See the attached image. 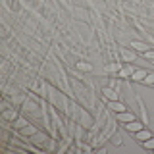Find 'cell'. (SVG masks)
I'll list each match as a JSON object with an SVG mask.
<instances>
[{
  "instance_id": "cell-2",
  "label": "cell",
  "mask_w": 154,
  "mask_h": 154,
  "mask_svg": "<svg viewBox=\"0 0 154 154\" xmlns=\"http://www.w3.org/2000/svg\"><path fill=\"white\" fill-rule=\"evenodd\" d=\"M118 119H119V122H123V123H129V122H133V119H135V116L129 114V112H119L118 114Z\"/></svg>"
},
{
  "instance_id": "cell-6",
  "label": "cell",
  "mask_w": 154,
  "mask_h": 154,
  "mask_svg": "<svg viewBox=\"0 0 154 154\" xmlns=\"http://www.w3.org/2000/svg\"><path fill=\"white\" fill-rule=\"evenodd\" d=\"M104 96H106V98H110V100H118V94H116L112 89H104Z\"/></svg>"
},
{
  "instance_id": "cell-3",
  "label": "cell",
  "mask_w": 154,
  "mask_h": 154,
  "mask_svg": "<svg viewBox=\"0 0 154 154\" xmlns=\"http://www.w3.org/2000/svg\"><path fill=\"white\" fill-rule=\"evenodd\" d=\"M125 127H127L129 131L137 133V131H141V129H143V123H139V122H135V119H133V122H129L127 125H125Z\"/></svg>"
},
{
  "instance_id": "cell-12",
  "label": "cell",
  "mask_w": 154,
  "mask_h": 154,
  "mask_svg": "<svg viewBox=\"0 0 154 154\" xmlns=\"http://www.w3.org/2000/svg\"><path fill=\"white\" fill-rule=\"evenodd\" d=\"M146 58H154V52L152 50H146Z\"/></svg>"
},
{
  "instance_id": "cell-7",
  "label": "cell",
  "mask_w": 154,
  "mask_h": 154,
  "mask_svg": "<svg viewBox=\"0 0 154 154\" xmlns=\"http://www.w3.org/2000/svg\"><path fill=\"white\" fill-rule=\"evenodd\" d=\"M131 46L135 48V50H144V52H146V45H144V42H133Z\"/></svg>"
},
{
  "instance_id": "cell-1",
  "label": "cell",
  "mask_w": 154,
  "mask_h": 154,
  "mask_svg": "<svg viewBox=\"0 0 154 154\" xmlns=\"http://www.w3.org/2000/svg\"><path fill=\"white\" fill-rule=\"evenodd\" d=\"M148 73L144 69H133V73H131V79L133 81H144V77H146Z\"/></svg>"
},
{
  "instance_id": "cell-11",
  "label": "cell",
  "mask_w": 154,
  "mask_h": 154,
  "mask_svg": "<svg viewBox=\"0 0 154 154\" xmlns=\"http://www.w3.org/2000/svg\"><path fill=\"white\" fill-rule=\"evenodd\" d=\"M77 67H79V69H91L89 64H77Z\"/></svg>"
},
{
  "instance_id": "cell-8",
  "label": "cell",
  "mask_w": 154,
  "mask_h": 154,
  "mask_svg": "<svg viewBox=\"0 0 154 154\" xmlns=\"http://www.w3.org/2000/svg\"><path fill=\"white\" fill-rule=\"evenodd\" d=\"M144 83H146V85H154V73H148L146 77H144Z\"/></svg>"
},
{
  "instance_id": "cell-10",
  "label": "cell",
  "mask_w": 154,
  "mask_h": 154,
  "mask_svg": "<svg viewBox=\"0 0 154 154\" xmlns=\"http://www.w3.org/2000/svg\"><path fill=\"white\" fill-rule=\"evenodd\" d=\"M131 73H133L131 67H125V69H122V77H123V75H131Z\"/></svg>"
},
{
  "instance_id": "cell-4",
  "label": "cell",
  "mask_w": 154,
  "mask_h": 154,
  "mask_svg": "<svg viewBox=\"0 0 154 154\" xmlns=\"http://www.w3.org/2000/svg\"><path fill=\"white\" fill-rule=\"evenodd\" d=\"M152 137V135H150V131H146V129H141V131H137V139H139V141H146V139H150Z\"/></svg>"
},
{
  "instance_id": "cell-9",
  "label": "cell",
  "mask_w": 154,
  "mask_h": 154,
  "mask_svg": "<svg viewBox=\"0 0 154 154\" xmlns=\"http://www.w3.org/2000/svg\"><path fill=\"white\" fill-rule=\"evenodd\" d=\"M144 146H146V148H154V137L146 139V141H144Z\"/></svg>"
},
{
  "instance_id": "cell-5",
  "label": "cell",
  "mask_w": 154,
  "mask_h": 154,
  "mask_svg": "<svg viewBox=\"0 0 154 154\" xmlns=\"http://www.w3.org/2000/svg\"><path fill=\"white\" fill-rule=\"evenodd\" d=\"M110 108H112V110H116V112H125V106L123 104H119L118 102V100H112V104H110Z\"/></svg>"
}]
</instances>
